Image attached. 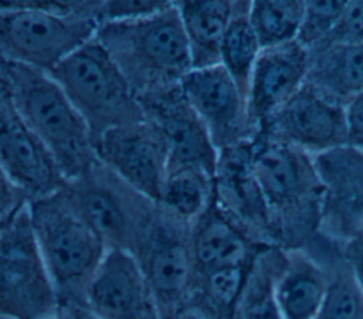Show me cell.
Here are the masks:
<instances>
[{
	"label": "cell",
	"instance_id": "6da1fadb",
	"mask_svg": "<svg viewBox=\"0 0 363 319\" xmlns=\"http://www.w3.org/2000/svg\"><path fill=\"white\" fill-rule=\"evenodd\" d=\"M0 75L27 129L64 180L81 176L96 163L86 123L48 72L0 57Z\"/></svg>",
	"mask_w": 363,
	"mask_h": 319
},
{
	"label": "cell",
	"instance_id": "7a4b0ae2",
	"mask_svg": "<svg viewBox=\"0 0 363 319\" xmlns=\"http://www.w3.org/2000/svg\"><path fill=\"white\" fill-rule=\"evenodd\" d=\"M251 147L278 247L306 248L320 234L322 184L313 157L262 133Z\"/></svg>",
	"mask_w": 363,
	"mask_h": 319
},
{
	"label": "cell",
	"instance_id": "3957f363",
	"mask_svg": "<svg viewBox=\"0 0 363 319\" xmlns=\"http://www.w3.org/2000/svg\"><path fill=\"white\" fill-rule=\"evenodd\" d=\"M95 38L116 62L138 96L179 85L193 68L174 1L157 11L104 23Z\"/></svg>",
	"mask_w": 363,
	"mask_h": 319
},
{
	"label": "cell",
	"instance_id": "277c9868",
	"mask_svg": "<svg viewBox=\"0 0 363 319\" xmlns=\"http://www.w3.org/2000/svg\"><path fill=\"white\" fill-rule=\"evenodd\" d=\"M98 1H0V57L45 72L95 37Z\"/></svg>",
	"mask_w": 363,
	"mask_h": 319
},
{
	"label": "cell",
	"instance_id": "5b68a950",
	"mask_svg": "<svg viewBox=\"0 0 363 319\" xmlns=\"http://www.w3.org/2000/svg\"><path fill=\"white\" fill-rule=\"evenodd\" d=\"M28 213L58 308L86 306V291L108 252L106 245L77 213L62 186L31 198Z\"/></svg>",
	"mask_w": 363,
	"mask_h": 319
},
{
	"label": "cell",
	"instance_id": "8992f818",
	"mask_svg": "<svg viewBox=\"0 0 363 319\" xmlns=\"http://www.w3.org/2000/svg\"><path fill=\"white\" fill-rule=\"evenodd\" d=\"M48 74L78 111L94 142L112 128L145 119L138 95L95 37Z\"/></svg>",
	"mask_w": 363,
	"mask_h": 319
},
{
	"label": "cell",
	"instance_id": "52a82bcc",
	"mask_svg": "<svg viewBox=\"0 0 363 319\" xmlns=\"http://www.w3.org/2000/svg\"><path fill=\"white\" fill-rule=\"evenodd\" d=\"M69 201L108 250L136 255L157 214V204L130 187L99 160L81 176L64 180Z\"/></svg>",
	"mask_w": 363,
	"mask_h": 319
},
{
	"label": "cell",
	"instance_id": "ba28073f",
	"mask_svg": "<svg viewBox=\"0 0 363 319\" xmlns=\"http://www.w3.org/2000/svg\"><path fill=\"white\" fill-rule=\"evenodd\" d=\"M58 298L33 231L28 204L0 227V316L50 319Z\"/></svg>",
	"mask_w": 363,
	"mask_h": 319
},
{
	"label": "cell",
	"instance_id": "9c48e42d",
	"mask_svg": "<svg viewBox=\"0 0 363 319\" xmlns=\"http://www.w3.org/2000/svg\"><path fill=\"white\" fill-rule=\"evenodd\" d=\"M190 235V223L157 206L155 223L135 255L160 319H169L189 305L196 276Z\"/></svg>",
	"mask_w": 363,
	"mask_h": 319
},
{
	"label": "cell",
	"instance_id": "30bf717a",
	"mask_svg": "<svg viewBox=\"0 0 363 319\" xmlns=\"http://www.w3.org/2000/svg\"><path fill=\"white\" fill-rule=\"evenodd\" d=\"M180 88L218 152L251 142L259 133L247 96L220 64L191 68Z\"/></svg>",
	"mask_w": 363,
	"mask_h": 319
},
{
	"label": "cell",
	"instance_id": "8fae6325",
	"mask_svg": "<svg viewBox=\"0 0 363 319\" xmlns=\"http://www.w3.org/2000/svg\"><path fill=\"white\" fill-rule=\"evenodd\" d=\"M251 143L218 152L213 203L252 242L278 247L269 210L254 173Z\"/></svg>",
	"mask_w": 363,
	"mask_h": 319
},
{
	"label": "cell",
	"instance_id": "7c38bea8",
	"mask_svg": "<svg viewBox=\"0 0 363 319\" xmlns=\"http://www.w3.org/2000/svg\"><path fill=\"white\" fill-rule=\"evenodd\" d=\"M96 159L130 187L157 203L169 155L159 130L146 119L112 128L95 142Z\"/></svg>",
	"mask_w": 363,
	"mask_h": 319
},
{
	"label": "cell",
	"instance_id": "4fadbf2b",
	"mask_svg": "<svg viewBox=\"0 0 363 319\" xmlns=\"http://www.w3.org/2000/svg\"><path fill=\"white\" fill-rule=\"evenodd\" d=\"M143 116L162 135L167 169L197 167L214 176L218 150L179 85L138 96Z\"/></svg>",
	"mask_w": 363,
	"mask_h": 319
},
{
	"label": "cell",
	"instance_id": "5bb4252c",
	"mask_svg": "<svg viewBox=\"0 0 363 319\" xmlns=\"http://www.w3.org/2000/svg\"><path fill=\"white\" fill-rule=\"evenodd\" d=\"M312 157L322 184L320 234L345 244L363 233V150L343 145Z\"/></svg>",
	"mask_w": 363,
	"mask_h": 319
},
{
	"label": "cell",
	"instance_id": "9a60e30c",
	"mask_svg": "<svg viewBox=\"0 0 363 319\" xmlns=\"http://www.w3.org/2000/svg\"><path fill=\"white\" fill-rule=\"evenodd\" d=\"M259 133L316 156L347 145L345 108L303 85L261 125Z\"/></svg>",
	"mask_w": 363,
	"mask_h": 319
},
{
	"label": "cell",
	"instance_id": "2e32d148",
	"mask_svg": "<svg viewBox=\"0 0 363 319\" xmlns=\"http://www.w3.org/2000/svg\"><path fill=\"white\" fill-rule=\"evenodd\" d=\"M85 305L101 319H160L140 265L121 250H108L89 284Z\"/></svg>",
	"mask_w": 363,
	"mask_h": 319
},
{
	"label": "cell",
	"instance_id": "e0dca14e",
	"mask_svg": "<svg viewBox=\"0 0 363 319\" xmlns=\"http://www.w3.org/2000/svg\"><path fill=\"white\" fill-rule=\"evenodd\" d=\"M0 163L30 200L48 194L64 183L52 159L23 122L1 75Z\"/></svg>",
	"mask_w": 363,
	"mask_h": 319
},
{
	"label": "cell",
	"instance_id": "ac0fdd59",
	"mask_svg": "<svg viewBox=\"0 0 363 319\" xmlns=\"http://www.w3.org/2000/svg\"><path fill=\"white\" fill-rule=\"evenodd\" d=\"M309 51L298 41L262 48L248 85L250 111L261 125L303 85Z\"/></svg>",
	"mask_w": 363,
	"mask_h": 319
},
{
	"label": "cell",
	"instance_id": "d6986e66",
	"mask_svg": "<svg viewBox=\"0 0 363 319\" xmlns=\"http://www.w3.org/2000/svg\"><path fill=\"white\" fill-rule=\"evenodd\" d=\"M190 238L196 272L248 265L265 248L252 242L214 203L191 224Z\"/></svg>",
	"mask_w": 363,
	"mask_h": 319
},
{
	"label": "cell",
	"instance_id": "ffe728a7",
	"mask_svg": "<svg viewBox=\"0 0 363 319\" xmlns=\"http://www.w3.org/2000/svg\"><path fill=\"white\" fill-rule=\"evenodd\" d=\"M305 85L345 108L363 92V44L328 43L311 50Z\"/></svg>",
	"mask_w": 363,
	"mask_h": 319
},
{
	"label": "cell",
	"instance_id": "44dd1931",
	"mask_svg": "<svg viewBox=\"0 0 363 319\" xmlns=\"http://www.w3.org/2000/svg\"><path fill=\"white\" fill-rule=\"evenodd\" d=\"M284 251L285 259L277 281L282 319H315L328 292L326 269L303 248Z\"/></svg>",
	"mask_w": 363,
	"mask_h": 319
},
{
	"label": "cell",
	"instance_id": "7402d4cb",
	"mask_svg": "<svg viewBox=\"0 0 363 319\" xmlns=\"http://www.w3.org/2000/svg\"><path fill=\"white\" fill-rule=\"evenodd\" d=\"M328 274V292L315 319H363V292L342 252V244L319 234L306 248Z\"/></svg>",
	"mask_w": 363,
	"mask_h": 319
},
{
	"label": "cell",
	"instance_id": "603a6c76",
	"mask_svg": "<svg viewBox=\"0 0 363 319\" xmlns=\"http://www.w3.org/2000/svg\"><path fill=\"white\" fill-rule=\"evenodd\" d=\"M187 38L193 68L220 64V48L234 1H174Z\"/></svg>",
	"mask_w": 363,
	"mask_h": 319
},
{
	"label": "cell",
	"instance_id": "cb8c5ba5",
	"mask_svg": "<svg viewBox=\"0 0 363 319\" xmlns=\"http://www.w3.org/2000/svg\"><path fill=\"white\" fill-rule=\"evenodd\" d=\"M285 251L279 247L262 248L251 262L241 289L234 319H282L277 301V281Z\"/></svg>",
	"mask_w": 363,
	"mask_h": 319
},
{
	"label": "cell",
	"instance_id": "d4e9b609",
	"mask_svg": "<svg viewBox=\"0 0 363 319\" xmlns=\"http://www.w3.org/2000/svg\"><path fill=\"white\" fill-rule=\"evenodd\" d=\"M214 176L197 167L167 169L157 206L193 224L213 203Z\"/></svg>",
	"mask_w": 363,
	"mask_h": 319
},
{
	"label": "cell",
	"instance_id": "484cf974",
	"mask_svg": "<svg viewBox=\"0 0 363 319\" xmlns=\"http://www.w3.org/2000/svg\"><path fill=\"white\" fill-rule=\"evenodd\" d=\"M250 3L234 1L220 48V65L235 81L247 99L251 72L262 50L250 21Z\"/></svg>",
	"mask_w": 363,
	"mask_h": 319
},
{
	"label": "cell",
	"instance_id": "4316f807",
	"mask_svg": "<svg viewBox=\"0 0 363 319\" xmlns=\"http://www.w3.org/2000/svg\"><path fill=\"white\" fill-rule=\"evenodd\" d=\"M250 267L251 264L196 272L187 306L197 309L208 319H234Z\"/></svg>",
	"mask_w": 363,
	"mask_h": 319
},
{
	"label": "cell",
	"instance_id": "83f0119b",
	"mask_svg": "<svg viewBox=\"0 0 363 319\" xmlns=\"http://www.w3.org/2000/svg\"><path fill=\"white\" fill-rule=\"evenodd\" d=\"M305 1H251L250 21L262 48L298 40Z\"/></svg>",
	"mask_w": 363,
	"mask_h": 319
},
{
	"label": "cell",
	"instance_id": "f1b7e54d",
	"mask_svg": "<svg viewBox=\"0 0 363 319\" xmlns=\"http://www.w3.org/2000/svg\"><path fill=\"white\" fill-rule=\"evenodd\" d=\"M345 1H305L298 43L308 51L326 44L336 27Z\"/></svg>",
	"mask_w": 363,
	"mask_h": 319
},
{
	"label": "cell",
	"instance_id": "f546056e",
	"mask_svg": "<svg viewBox=\"0 0 363 319\" xmlns=\"http://www.w3.org/2000/svg\"><path fill=\"white\" fill-rule=\"evenodd\" d=\"M328 43L363 44V1H345L340 17Z\"/></svg>",
	"mask_w": 363,
	"mask_h": 319
},
{
	"label": "cell",
	"instance_id": "4dcf8cb0",
	"mask_svg": "<svg viewBox=\"0 0 363 319\" xmlns=\"http://www.w3.org/2000/svg\"><path fill=\"white\" fill-rule=\"evenodd\" d=\"M166 1H99V26L111 21H121L152 14L162 9Z\"/></svg>",
	"mask_w": 363,
	"mask_h": 319
},
{
	"label": "cell",
	"instance_id": "1f68e13d",
	"mask_svg": "<svg viewBox=\"0 0 363 319\" xmlns=\"http://www.w3.org/2000/svg\"><path fill=\"white\" fill-rule=\"evenodd\" d=\"M27 193L0 163V227L28 204Z\"/></svg>",
	"mask_w": 363,
	"mask_h": 319
},
{
	"label": "cell",
	"instance_id": "d6a6232c",
	"mask_svg": "<svg viewBox=\"0 0 363 319\" xmlns=\"http://www.w3.org/2000/svg\"><path fill=\"white\" fill-rule=\"evenodd\" d=\"M347 145L363 150V92L345 106Z\"/></svg>",
	"mask_w": 363,
	"mask_h": 319
},
{
	"label": "cell",
	"instance_id": "836d02e7",
	"mask_svg": "<svg viewBox=\"0 0 363 319\" xmlns=\"http://www.w3.org/2000/svg\"><path fill=\"white\" fill-rule=\"evenodd\" d=\"M342 252L347 261L352 274L363 292V233H359L345 244H342Z\"/></svg>",
	"mask_w": 363,
	"mask_h": 319
},
{
	"label": "cell",
	"instance_id": "e575fe53",
	"mask_svg": "<svg viewBox=\"0 0 363 319\" xmlns=\"http://www.w3.org/2000/svg\"><path fill=\"white\" fill-rule=\"evenodd\" d=\"M57 316L62 319H101L95 313H92L86 306L82 305L60 306L57 310Z\"/></svg>",
	"mask_w": 363,
	"mask_h": 319
},
{
	"label": "cell",
	"instance_id": "d590c367",
	"mask_svg": "<svg viewBox=\"0 0 363 319\" xmlns=\"http://www.w3.org/2000/svg\"><path fill=\"white\" fill-rule=\"evenodd\" d=\"M169 319H208L206 315H203L201 312H199L197 309L194 308H190V306H186L184 309L179 310L177 313H174L172 318Z\"/></svg>",
	"mask_w": 363,
	"mask_h": 319
},
{
	"label": "cell",
	"instance_id": "8d00e7d4",
	"mask_svg": "<svg viewBox=\"0 0 363 319\" xmlns=\"http://www.w3.org/2000/svg\"><path fill=\"white\" fill-rule=\"evenodd\" d=\"M50 319H62V318H60V316L55 315V316H52V318H50Z\"/></svg>",
	"mask_w": 363,
	"mask_h": 319
}]
</instances>
